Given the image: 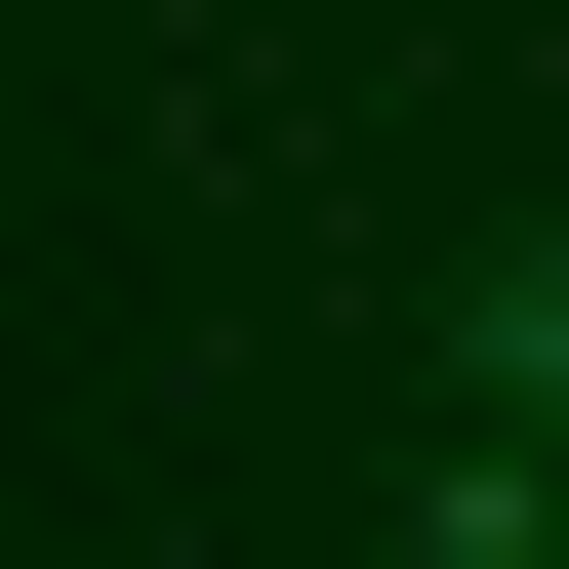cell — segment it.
I'll return each mask as SVG.
<instances>
[{
	"label": "cell",
	"instance_id": "6da1fadb",
	"mask_svg": "<svg viewBox=\"0 0 569 569\" xmlns=\"http://www.w3.org/2000/svg\"><path fill=\"white\" fill-rule=\"evenodd\" d=\"M407 569H569V488H529V448H448V488H407Z\"/></svg>",
	"mask_w": 569,
	"mask_h": 569
},
{
	"label": "cell",
	"instance_id": "7a4b0ae2",
	"mask_svg": "<svg viewBox=\"0 0 569 569\" xmlns=\"http://www.w3.org/2000/svg\"><path fill=\"white\" fill-rule=\"evenodd\" d=\"M448 367H488V407H569V244H529V284H488V326H448Z\"/></svg>",
	"mask_w": 569,
	"mask_h": 569
}]
</instances>
